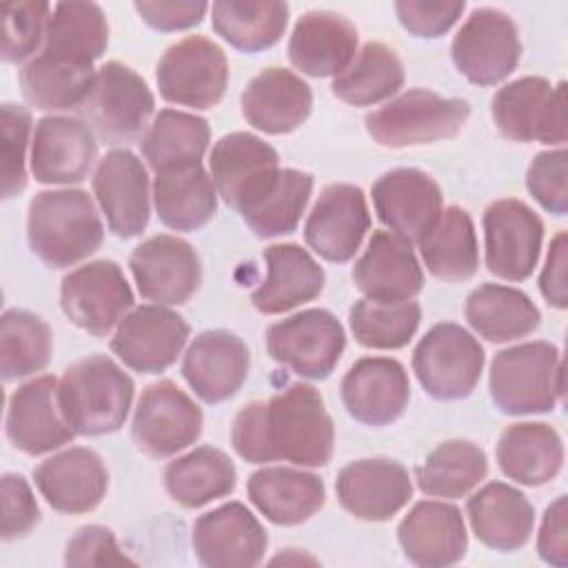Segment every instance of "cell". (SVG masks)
Wrapping results in <instances>:
<instances>
[{"label":"cell","mask_w":568,"mask_h":568,"mask_svg":"<svg viewBox=\"0 0 568 568\" xmlns=\"http://www.w3.org/2000/svg\"><path fill=\"white\" fill-rule=\"evenodd\" d=\"M160 95L178 106L211 109L229 87V62L224 51L204 36H189L171 44L158 67Z\"/></svg>","instance_id":"obj_11"},{"label":"cell","mask_w":568,"mask_h":568,"mask_svg":"<svg viewBox=\"0 0 568 568\" xmlns=\"http://www.w3.org/2000/svg\"><path fill=\"white\" fill-rule=\"evenodd\" d=\"M493 404L506 415L550 413L564 399V362L555 344L537 339L499 351L490 362Z\"/></svg>","instance_id":"obj_4"},{"label":"cell","mask_w":568,"mask_h":568,"mask_svg":"<svg viewBox=\"0 0 568 568\" xmlns=\"http://www.w3.org/2000/svg\"><path fill=\"white\" fill-rule=\"evenodd\" d=\"M33 481L55 513L84 515L102 504L109 470L95 450L71 446L40 462L33 468Z\"/></svg>","instance_id":"obj_24"},{"label":"cell","mask_w":568,"mask_h":568,"mask_svg":"<svg viewBox=\"0 0 568 568\" xmlns=\"http://www.w3.org/2000/svg\"><path fill=\"white\" fill-rule=\"evenodd\" d=\"M470 115L462 98H444L430 89H408L366 115L368 135L388 149L433 144L455 138Z\"/></svg>","instance_id":"obj_6"},{"label":"cell","mask_w":568,"mask_h":568,"mask_svg":"<svg viewBox=\"0 0 568 568\" xmlns=\"http://www.w3.org/2000/svg\"><path fill=\"white\" fill-rule=\"evenodd\" d=\"M0 495H2V524H0L2 541H13L29 535L40 521V508L29 481L22 475L4 473L0 479Z\"/></svg>","instance_id":"obj_52"},{"label":"cell","mask_w":568,"mask_h":568,"mask_svg":"<svg viewBox=\"0 0 568 568\" xmlns=\"http://www.w3.org/2000/svg\"><path fill=\"white\" fill-rule=\"evenodd\" d=\"M27 240L49 268H67L100 248L104 224L87 191H40L27 209Z\"/></svg>","instance_id":"obj_2"},{"label":"cell","mask_w":568,"mask_h":568,"mask_svg":"<svg viewBox=\"0 0 568 568\" xmlns=\"http://www.w3.org/2000/svg\"><path fill=\"white\" fill-rule=\"evenodd\" d=\"M339 506L362 521H388L413 497L408 470L386 457L346 464L335 479Z\"/></svg>","instance_id":"obj_22"},{"label":"cell","mask_w":568,"mask_h":568,"mask_svg":"<svg viewBox=\"0 0 568 568\" xmlns=\"http://www.w3.org/2000/svg\"><path fill=\"white\" fill-rule=\"evenodd\" d=\"M539 557L555 566H568V535H566V495H559L544 513L541 528L537 535Z\"/></svg>","instance_id":"obj_56"},{"label":"cell","mask_w":568,"mask_h":568,"mask_svg":"<svg viewBox=\"0 0 568 568\" xmlns=\"http://www.w3.org/2000/svg\"><path fill=\"white\" fill-rule=\"evenodd\" d=\"M133 9L155 31H184L197 27L211 7L195 0H138Z\"/></svg>","instance_id":"obj_55"},{"label":"cell","mask_w":568,"mask_h":568,"mask_svg":"<svg viewBox=\"0 0 568 568\" xmlns=\"http://www.w3.org/2000/svg\"><path fill=\"white\" fill-rule=\"evenodd\" d=\"M31 133V113L22 104L4 102L0 115L2 149V197H16L27 186V149Z\"/></svg>","instance_id":"obj_50"},{"label":"cell","mask_w":568,"mask_h":568,"mask_svg":"<svg viewBox=\"0 0 568 568\" xmlns=\"http://www.w3.org/2000/svg\"><path fill=\"white\" fill-rule=\"evenodd\" d=\"M377 220L395 235L417 242L444 211L439 184L413 166L393 169L371 186Z\"/></svg>","instance_id":"obj_21"},{"label":"cell","mask_w":568,"mask_h":568,"mask_svg":"<svg viewBox=\"0 0 568 568\" xmlns=\"http://www.w3.org/2000/svg\"><path fill=\"white\" fill-rule=\"evenodd\" d=\"M191 544L206 568H251L264 559L268 535L242 501H229L193 521Z\"/></svg>","instance_id":"obj_17"},{"label":"cell","mask_w":568,"mask_h":568,"mask_svg":"<svg viewBox=\"0 0 568 568\" xmlns=\"http://www.w3.org/2000/svg\"><path fill=\"white\" fill-rule=\"evenodd\" d=\"M244 120L268 135H284L306 122L313 109L311 87L284 67L262 69L242 91Z\"/></svg>","instance_id":"obj_31"},{"label":"cell","mask_w":568,"mask_h":568,"mask_svg":"<svg viewBox=\"0 0 568 568\" xmlns=\"http://www.w3.org/2000/svg\"><path fill=\"white\" fill-rule=\"evenodd\" d=\"M464 317L479 337L504 344L530 335L541 313L524 291L486 282L468 293Z\"/></svg>","instance_id":"obj_37"},{"label":"cell","mask_w":568,"mask_h":568,"mask_svg":"<svg viewBox=\"0 0 568 568\" xmlns=\"http://www.w3.org/2000/svg\"><path fill=\"white\" fill-rule=\"evenodd\" d=\"M339 395L353 419L366 426H388L408 406V373L393 357H362L342 377Z\"/></svg>","instance_id":"obj_26"},{"label":"cell","mask_w":568,"mask_h":568,"mask_svg":"<svg viewBox=\"0 0 568 568\" xmlns=\"http://www.w3.org/2000/svg\"><path fill=\"white\" fill-rule=\"evenodd\" d=\"M404 84V64L384 42H366L344 73L333 78V95L351 106H371L393 98Z\"/></svg>","instance_id":"obj_46"},{"label":"cell","mask_w":568,"mask_h":568,"mask_svg":"<svg viewBox=\"0 0 568 568\" xmlns=\"http://www.w3.org/2000/svg\"><path fill=\"white\" fill-rule=\"evenodd\" d=\"M60 306L71 324L93 337H106L133 308V291L118 262L95 260L64 275Z\"/></svg>","instance_id":"obj_12"},{"label":"cell","mask_w":568,"mask_h":568,"mask_svg":"<svg viewBox=\"0 0 568 568\" xmlns=\"http://www.w3.org/2000/svg\"><path fill=\"white\" fill-rule=\"evenodd\" d=\"M98 158L93 131L71 115H44L31 138L29 169L42 184H78Z\"/></svg>","instance_id":"obj_25"},{"label":"cell","mask_w":568,"mask_h":568,"mask_svg":"<svg viewBox=\"0 0 568 568\" xmlns=\"http://www.w3.org/2000/svg\"><path fill=\"white\" fill-rule=\"evenodd\" d=\"M422 322V306L415 300L379 302L362 297L348 311V326L357 344L377 351L406 346Z\"/></svg>","instance_id":"obj_48"},{"label":"cell","mask_w":568,"mask_h":568,"mask_svg":"<svg viewBox=\"0 0 568 568\" xmlns=\"http://www.w3.org/2000/svg\"><path fill=\"white\" fill-rule=\"evenodd\" d=\"M248 501L275 526L308 521L326 501L324 481L308 470L266 466L246 481Z\"/></svg>","instance_id":"obj_34"},{"label":"cell","mask_w":568,"mask_h":568,"mask_svg":"<svg viewBox=\"0 0 568 568\" xmlns=\"http://www.w3.org/2000/svg\"><path fill=\"white\" fill-rule=\"evenodd\" d=\"M248 368V346L240 335L224 328L200 333L182 357V377L206 404L233 397L244 386Z\"/></svg>","instance_id":"obj_27"},{"label":"cell","mask_w":568,"mask_h":568,"mask_svg":"<svg viewBox=\"0 0 568 568\" xmlns=\"http://www.w3.org/2000/svg\"><path fill=\"white\" fill-rule=\"evenodd\" d=\"M486 355L477 337L455 322L426 331L413 351V373L422 388L439 402L468 397L484 373Z\"/></svg>","instance_id":"obj_7"},{"label":"cell","mask_w":568,"mask_h":568,"mask_svg":"<svg viewBox=\"0 0 568 568\" xmlns=\"http://www.w3.org/2000/svg\"><path fill=\"white\" fill-rule=\"evenodd\" d=\"M266 280L253 291L251 302L264 315L286 313L315 300L324 288V268L300 244L284 242L264 248Z\"/></svg>","instance_id":"obj_33"},{"label":"cell","mask_w":568,"mask_h":568,"mask_svg":"<svg viewBox=\"0 0 568 568\" xmlns=\"http://www.w3.org/2000/svg\"><path fill=\"white\" fill-rule=\"evenodd\" d=\"M355 24L335 11L313 9L297 18L288 38L291 64L311 78H337L357 55Z\"/></svg>","instance_id":"obj_29"},{"label":"cell","mask_w":568,"mask_h":568,"mask_svg":"<svg viewBox=\"0 0 568 568\" xmlns=\"http://www.w3.org/2000/svg\"><path fill=\"white\" fill-rule=\"evenodd\" d=\"M466 515L475 537L497 552L524 548L535 526V508L528 497L504 481H490L473 493Z\"/></svg>","instance_id":"obj_32"},{"label":"cell","mask_w":568,"mask_h":568,"mask_svg":"<svg viewBox=\"0 0 568 568\" xmlns=\"http://www.w3.org/2000/svg\"><path fill=\"white\" fill-rule=\"evenodd\" d=\"M481 224L486 268L506 282L528 280L541 253V217L526 202L504 197L484 211Z\"/></svg>","instance_id":"obj_14"},{"label":"cell","mask_w":568,"mask_h":568,"mask_svg":"<svg viewBox=\"0 0 568 568\" xmlns=\"http://www.w3.org/2000/svg\"><path fill=\"white\" fill-rule=\"evenodd\" d=\"M53 7L49 2H7L2 4V60L24 62L44 44L47 24Z\"/></svg>","instance_id":"obj_49"},{"label":"cell","mask_w":568,"mask_h":568,"mask_svg":"<svg viewBox=\"0 0 568 568\" xmlns=\"http://www.w3.org/2000/svg\"><path fill=\"white\" fill-rule=\"evenodd\" d=\"M566 264H568V242L566 231H559L548 248L541 275H539V291L541 297L564 311L568 306V284H566Z\"/></svg>","instance_id":"obj_57"},{"label":"cell","mask_w":568,"mask_h":568,"mask_svg":"<svg viewBox=\"0 0 568 568\" xmlns=\"http://www.w3.org/2000/svg\"><path fill=\"white\" fill-rule=\"evenodd\" d=\"M53 375H40L18 386L7 404V439L24 455H44L62 448L75 437V430L62 415Z\"/></svg>","instance_id":"obj_20"},{"label":"cell","mask_w":568,"mask_h":568,"mask_svg":"<svg viewBox=\"0 0 568 568\" xmlns=\"http://www.w3.org/2000/svg\"><path fill=\"white\" fill-rule=\"evenodd\" d=\"M98 69L49 53L33 55L20 71L24 100L40 111H78L89 95Z\"/></svg>","instance_id":"obj_41"},{"label":"cell","mask_w":568,"mask_h":568,"mask_svg":"<svg viewBox=\"0 0 568 568\" xmlns=\"http://www.w3.org/2000/svg\"><path fill=\"white\" fill-rule=\"evenodd\" d=\"M497 131L513 142L566 144V82L552 87L541 75H524L501 87L490 102Z\"/></svg>","instance_id":"obj_8"},{"label":"cell","mask_w":568,"mask_h":568,"mask_svg":"<svg viewBox=\"0 0 568 568\" xmlns=\"http://www.w3.org/2000/svg\"><path fill=\"white\" fill-rule=\"evenodd\" d=\"M202 408L171 379L146 386L135 404L131 439L149 457H171L202 435Z\"/></svg>","instance_id":"obj_13"},{"label":"cell","mask_w":568,"mask_h":568,"mask_svg":"<svg viewBox=\"0 0 568 568\" xmlns=\"http://www.w3.org/2000/svg\"><path fill=\"white\" fill-rule=\"evenodd\" d=\"M353 284L368 300H413L424 288V271L413 244L390 231H375L353 266Z\"/></svg>","instance_id":"obj_30"},{"label":"cell","mask_w":568,"mask_h":568,"mask_svg":"<svg viewBox=\"0 0 568 568\" xmlns=\"http://www.w3.org/2000/svg\"><path fill=\"white\" fill-rule=\"evenodd\" d=\"M213 31L233 49L260 53L280 42L288 24V4L277 0H231L211 4Z\"/></svg>","instance_id":"obj_42"},{"label":"cell","mask_w":568,"mask_h":568,"mask_svg":"<svg viewBox=\"0 0 568 568\" xmlns=\"http://www.w3.org/2000/svg\"><path fill=\"white\" fill-rule=\"evenodd\" d=\"M135 384L111 357L89 355L71 364L58 384V402L75 435L98 437L124 426Z\"/></svg>","instance_id":"obj_3"},{"label":"cell","mask_w":568,"mask_h":568,"mask_svg":"<svg viewBox=\"0 0 568 568\" xmlns=\"http://www.w3.org/2000/svg\"><path fill=\"white\" fill-rule=\"evenodd\" d=\"M266 353L302 379H326L344 348L346 333L326 308H306L266 328Z\"/></svg>","instance_id":"obj_9"},{"label":"cell","mask_w":568,"mask_h":568,"mask_svg":"<svg viewBox=\"0 0 568 568\" xmlns=\"http://www.w3.org/2000/svg\"><path fill=\"white\" fill-rule=\"evenodd\" d=\"M153 109L155 98L146 80L135 69L109 60L98 69L93 87L75 113L100 142L118 146L144 135Z\"/></svg>","instance_id":"obj_5"},{"label":"cell","mask_w":568,"mask_h":568,"mask_svg":"<svg viewBox=\"0 0 568 568\" xmlns=\"http://www.w3.org/2000/svg\"><path fill=\"white\" fill-rule=\"evenodd\" d=\"M422 262L444 282L470 280L479 268V246L473 217L462 206H446L435 224L417 240Z\"/></svg>","instance_id":"obj_36"},{"label":"cell","mask_w":568,"mask_h":568,"mask_svg":"<svg viewBox=\"0 0 568 568\" xmlns=\"http://www.w3.org/2000/svg\"><path fill=\"white\" fill-rule=\"evenodd\" d=\"M237 470L231 457L215 446H197L164 468V488L184 508H200L235 490Z\"/></svg>","instance_id":"obj_40"},{"label":"cell","mask_w":568,"mask_h":568,"mask_svg":"<svg viewBox=\"0 0 568 568\" xmlns=\"http://www.w3.org/2000/svg\"><path fill=\"white\" fill-rule=\"evenodd\" d=\"M93 195L113 235L129 240L140 235L151 217L149 173L129 149L109 151L91 178Z\"/></svg>","instance_id":"obj_18"},{"label":"cell","mask_w":568,"mask_h":568,"mask_svg":"<svg viewBox=\"0 0 568 568\" xmlns=\"http://www.w3.org/2000/svg\"><path fill=\"white\" fill-rule=\"evenodd\" d=\"M231 444L251 464L284 459L320 468L333 457L335 426L320 390L295 382L268 399L242 406L231 426Z\"/></svg>","instance_id":"obj_1"},{"label":"cell","mask_w":568,"mask_h":568,"mask_svg":"<svg viewBox=\"0 0 568 568\" xmlns=\"http://www.w3.org/2000/svg\"><path fill=\"white\" fill-rule=\"evenodd\" d=\"M189 333L186 320L175 311L160 304H142L115 326L109 346L131 371L158 375L178 362Z\"/></svg>","instance_id":"obj_15"},{"label":"cell","mask_w":568,"mask_h":568,"mask_svg":"<svg viewBox=\"0 0 568 568\" xmlns=\"http://www.w3.org/2000/svg\"><path fill=\"white\" fill-rule=\"evenodd\" d=\"M404 557L419 568H446L464 559L468 532L462 510L448 501H417L397 526Z\"/></svg>","instance_id":"obj_28"},{"label":"cell","mask_w":568,"mask_h":568,"mask_svg":"<svg viewBox=\"0 0 568 568\" xmlns=\"http://www.w3.org/2000/svg\"><path fill=\"white\" fill-rule=\"evenodd\" d=\"M495 457L508 479L535 488L559 475L564 466V442L550 424L519 422L504 428Z\"/></svg>","instance_id":"obj_35"},{"label":"cell","mask_w":568,"mask_h":568,"mask_svg":"<svg viewBox=\"0 0 568 568\" xmlns=\"http://www.w3.org/2000/svg\"><path fill=\"white\" fill-rule=\"evenodd\" d=\"M277 166V151L248 131L222 135L209 153V175L217 189V195L229 206H235L237 197L253 180Z\"/></svg>","instance_id":"obj_44"},{"label":"cell","mask_w":568,"mask_h":568,"mask_svg":"<svg viewBox=\"0 0 568 568\" xmlns=\"http://www.w3.org/2000/svg\"><path fill=\"white\" fill-rule=\"evenodd\" d=\"M488 475L486 453L468 439L437 444L415 468L417 488L428 497H466Z\"/></svg>","instance_id":"obj_45"},{"label":"cell","mask_w":568,"mask_h":568,"mask_svg":"<svg viewBox=\"0 0 568 568\" xmlns=\"http://www.w3.org/2000/svg\"><path fill=\"white\" fill-rule=\"evenodd\" d=\"M64 564L67 566H135L133 559H129L113 535L111 528L91 524L75 530V535L67 541L64 550Z\"/></svg>","instance_id":"obj_54"},{"label":"cell","mask_w":568,"mask_h":568,"mask_svg":"<svg viewBox=\"0 0 568 568\" xmlns=\"http://www.w3.org/2000/svg\"><path fill=\"white\" fill-rule=\"evenodd\" d=\"M138 293L160 306L186 304L202 282V264L195 248L169 233L138 244L129 257Z\"/></svg>","instance_id":"obj_16"},{"label":"cell","mask_w":568,"mask_h":568,"mask_svg":"<svg viewBox=\"0 0 568 568\" xmlns=\"http://www.w3.org/2000/svg\"><path fill=\"white\" fill-rule=\"evenodd\" d=\"M153 206L164 226L191 233L217 213V189L202 164L155 173Z\"/></svg>","instance_id":"obj_39"},{"label":"cell","mask_w":568,"mask_h":568,"mask_svg":"<svg viewBox=\"0 0 568 568\" xmlns=\"http://www.w3.org/2000/svg\"><path fill=\"white\" fill-rule=\"evenodd\" d=\"M209 140L211 131L204 118L162 109L140 138V153L151 171L169 173L202 164Z\"/></svg>","instance_id":"obj_38"},{"label":"cell","mask_w":568,"mask_h":568,"mask_svg":"<svg viewBox=\"0 0 568 568\" xmlns=\"http://www.w3.org/2000/svg\"><path fill=\"white\" fill-rule=\"evenodd\" d=\"M53 335L49 324L22 308H9L0 317V373L4 382L22 379L47 368Z\"/></svg>","instance_id":"obj_47"},{"label":"cell","mask_w":568,"mask_h":568,"mask_svg":"<svg viewBox=\"0 0 568 568\" xmlns=\"http://www.w3.org/2000/svg\"><path fill=\"white\" fill-rule=\"evenodd\" d=\"M466 9L464 0H442V2H428V0H399L395 2V13L399 24L413 33L415 38H439L462 18Z\"/></svg>","instance_id":"obj_53"},{"label":"cell","mask_w":568,"mask_h":568,"mask_svg":"<svg viewBox=\"0 0 568 568\" xmlns=\"http://www.w3.org/2000/svg\"><path fill=\"white\" fill-rule=\"evenodd\" d=\"M526 189L552 215L568 211V153L564 146L541 151L526 171Z\"/></svg>","instance_id":"obj_51"},{"label":"cell","mask_w":568,"mask_h":568,"mask_svg":"<svg viewBox=\"0 0 568 568\" xmlns=\"http://www.w3.org/2000/svg\"><path fill=\"white\" fill-rule=\"evenodd\" d=\"M371 229L366 195L359 186L328 184L313 204L306 224V244L326 262L344 264L353 260Z\"/></svg>","instance_id":"obj_19"},{"label":"cell","mask_w":568,"mask_h":568,"mask_svg":"<svg viewBox=\"0 0 568 568\" xmlns=\"http://www.w3.org/2000/svg\"><path fill=\"white\" fill-rule=\"evenodd\" d=\"M450 58L470 84L493 87L519 64L521 40L517 24L499 9H473L453 38Z\"/></svg>","instance_id":"obj_10"},{"label":"cell","mask_w":568,"mask_h":568,"mask_svg":"<svg viewBox=\"0 0 568 568\" xmlns=\"http://www.w3.org/2000/svg\"><path fill=\"white\" fill-rule=\"evenodd\" d=\"M311 193V173L277 166L253 180L233 209L257 237L266 240L288 235L297 229Z\"/></svg>","instance_id":"obj_23"},{"label":"cell","mask_w":568,"mask_h":568,"mask_svg":"<svg viewBox=\"0 0 568 568\" xmlns=\"http://www.w3.org/2000/svg\"><path fill=\"white\" fill-rule=\"evenodd\" d=\"M109 44V22L95 2H58L53 4L42 53L93 64ZM38 51V53H40Z\"/></svg>","instance_id":"obj_43"}]
</instances>
